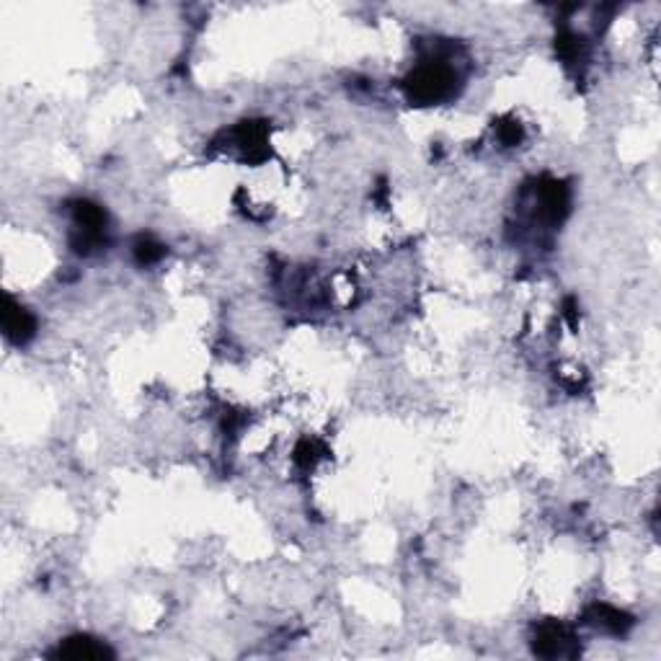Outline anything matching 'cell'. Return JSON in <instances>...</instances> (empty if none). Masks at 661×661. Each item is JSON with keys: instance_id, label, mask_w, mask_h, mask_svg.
Returning <instances> with one entry per match:
<instances>
[{"instance_id": "3", "label": "cell", "mask_w": 661, "mask_h": 661, "mask_svg": "<svg viewBox=\"0 0 661 661\" xmlns=\"http://www.w3.org/2000/svg\"><path fill=\"white\" fill-rule=\"evenodd\" d=\"M3 334L11 344H19V346L29 344L37 334V318L14 298H5L3 303Z\"/></svg>"}, {"instance_id": "1", "label": "cell", "mask_w": 661, "mask_h": 661, "mask_svg": "<svg viewBox=\"0 0 661 661\" xmlns=\"http://www.w3.org/2000/svg\"><path fill=\"white\" fill-rule=\"evenodd\" d=\"M457 88V76L453 68L442 62H427L403 78V94L416 106H435L453 98Z\"/></svg>"}, {"instance_id": "2", "label": "cell", "mask_w": 661, "mask_h": 661, "mask_svg": "<svg viewBox=\"0 0 661 661\" xmlns=\"http://www.w3.org/2000/svg\"><path fill=\"white\" fill-rule=\"evenodd\" d=\"M532 651L543 659H576L579 656V641L576 636L561 623H543L535 630Z\"/></svg>"}, {"instance_id": "12", "label": "cell", "mask_w": 661, "mask_h": 661, "mask_svg": "<svg viewBox=\"0 0 661 661\" xmlns=\"http://www.w3.org/2000/svg\"><path fill=\"white\" fill-rule=\"evenodd\" d=\"M499 137H501V142L504 145H519L522 142V137H525V133H522V124L519 122H504V124H499Z\"/></svg>"}, {"instance_id": "8", "label": "cell", "mask_w": 661, "mask_h": 661, "mask_svg": "<svg viewBox=\"0 0 661 661\" xmlns=\"http://www.w3.org/2000/svg\"><path fill=\"white\" fill-rule=\"evenodd\" d=\"M70 212H73V223H76L78 230H86V233H101L106 230V212L98 207L96 202L91 199H76L70 205Z\"/></svg>"}, {"instance_id": "7", "label": "cell", "mask_w": 661, "mask_h": 661, "mask_svg": "<svg viewBox=\"0 0 661 661\" xmlns=\"http://www.w3.org/2000/svg\"><path fill=\"white\" fill-rule=\"evenodd\" d=\"M238 145L246 151L248 161H264L269 151H266V124L264 122H243L238 130Z\"/></svg>"}, {"instance_id": "6", "label": "cell", "mask_w": 661, "mask_h": 661, "mask_svg": "<svg viewBox=\"0 0 661 661\" xmlns=\"http://www.w3.org/2000/svg\"><path fill=\"white\" fill-rule=\"evenodd\" d=\"M586 620L594 628H602L607 633H612V636H625L636 623L633 615H628V612L612 605H592L586 610Z\"/></svg>"}, {"instance_id": "5", "label": "cell", "mask_w": 661, "mask_h": 661, "mask_svg": "<svg viewBox=\"0 0 661 661\" xmlns=\"http://www.w3.org/2000/svg\"><path fill=\"white\" fill-rule=\"evenodd\" d=\"M55 659H70V661H101L114 659V651L104 641H96L91 636H70L57 646L52 654Z\"/></svg>"}, {"instance_id": "11", "label": "cell", "mask_w": 661, "mask_h": 661, "mask_svg": "<svg viewBox=\"0 0 661 661\" xmlns=\"http://www.w3.org/2000/svg\"><path fill=\"white\" fill-rule=\"evenodd\" d=\"M316 460H318V445L310 442V439H303V442L295 447V463H298L300 468H310Z\"/></svg>"}, {"instance_id": "9", "label": "cell", "mask_w": 661, "mask_h": 661, "mask_svg": "<svg viewBox=\"0 0 661 661\" xmlns=\"http://www.w3.org/2000/svg\"><path fill=\"white\" fill-rule=\"evenodd\" d=\"M133 253H134V262L140 266H151V264H158L163 256H166V246L163 243H158L152 235H137L133 243Z\"/></svg>"}, {"instance_id": "10", "label": "cell", "mask_w": 661, "mask_h": 661, "mask_svg": "<svg viewBox=\"0 0 661 661\" xmlns=\"http://www.w3.org/2000/svg\"><path fill=\"white\" fill-rule=\"evenodd\" d=\"M582 39L576 37V34H571V32H561L558 37H555V50H558V55L564 57V60H574V57L579 55V44Z\"/></svg>"}, {"instance_id": "4", "label": "cell", "mask_w": 661, "mask_h": 661, "mask_svg": "<svg viewBox=\"0 0 661 661\" xmlns=\"http://www.w3.org/2000/svg\"><path fill=\"white\" fill-rule=\"evenodd\" d=\"M537 199H540V215L543 220H548L550 225L564 223L568 215V205H571V194L564 181L555 179H546L537 189Z\"/></svg>"}]
</instances>
